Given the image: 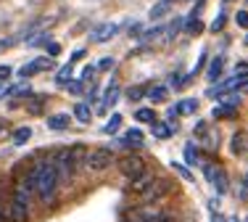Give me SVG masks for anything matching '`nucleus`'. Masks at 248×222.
Instances as JSON below:
<instances>
[{"instance_id":"25","label":"nucleus","mask_w":248,"mask_h":222,"mask_svg":"<svg viewBox=\"0 0 248 222\" xmlns=\"http://www.w3.org/2000/svg\"><path fill=\"white\" fill-rule=\"evenodd\" d=\"M196 159H198L196 143H187V145H185V164H196Z\"/></svg>"},{"instance_id":"20","label":"nucleus","mask_w":248,"mask_h":222,"mask_svg":"<svg viewBox=\"0 0 248 222\" xmlns=\"http://www.w3.org/2000/svg\"><path fill=\"white\" fill-rule=\"evenodd\" d=\"M153 135H156L158 140H167L169 135H172V127L164 125V122H156V125H153Z\"/></svg>"},{"instance_id":"21","label":"nucleus","mask_w":248,"mask_h":222,"mask_svg":"<svg viewBox=\"0 0 248 222\" xmlns=\"http://www.w3.org/2000/svg\"><path fill=\"white\" fill-rule=\"evenodd\" d=\"M211 116H214V119H227V116H235V106H227V103H224V106H217L214 111H211Z\"/></svg>"},{"instance_id":"11","label":"nucleus","mask_w":248,"mask_h":222,"mask_svg":"<svg viewBox=\"0 0 248 222\" xmlns=\"http://www.w3.org/2000/svg\"><path fill=\"white\" fill-rule=\"evenodd\" d=\"M122 145H124V148H140V145H143V132H140V130H129V132H124Z\"/></svg>"},{"instance_id":"22","label":"nucleus","mask_w":248,"mask_h":222,"mask_svg":"<svg viewBox=\"0 0 248 222\" xmlns=\"http://www.w3.org/2000/svg\"><path fill=\"white\" fill-rule=\"evenodd\" d=\"M246 151V132H235L232 135V154H243Z\"/></svg>"},{"instance_id":"29","label":"nucleus","mask_w":248,"mask_h":222,"mask_svg":"<svg viewBox=\"0 0 248 222\" xmlns=\"http://www.w3.org/2000/svg\"><path fill=\"white\" fill-rule=\"evenodd\" d=\"M235 77H238V79L248 77V61H240L238 66H235Z\"/></svg>"},{"instance_id":"44","label":"nucleus","mask_w":248,"mask_h":222,"mask_svg":"<svg viewBox=\"0 0 248 222\" xmlns=\"http://www.w3.org/2000/svg\"><path fill=\"white\" fill-rule=\"evenodd\" d=\"M5 127H8V125H5V119H0V132H5Z\"/></svg>"},{"instance_id":"6","label":"nucleus","mask_w":248,"mask_h":222,"mask_svg":"<svg viewBox=\"0 0 248 222\" xmlns=\"http://www.w3.org/2000/svg\"><path fill=\"white\" fill-rule=\"evenodd\" d=\"M203 172H206V180H209V183L214 185L217 193H227V172H224L222 167L209 164V167L203 169Z\"/></svg>"},{"instance_id":"47","label":"nucleus","mask_w":248,"mask_h":222,"mask_svg":"<svg viewBox=\"0 0 248 222\" xmlns=\"http://www.w3.org/2000/svg\"><path fill=\"white\" fill-rule=\"evenodd\" d=\"M169 3H172V0H169Z\"/></svg>"},{"instance_id":"30","label":"nucleus","mask_w":248,"mask_h":222,"mask_svg":"<svg viewBox=\"0 0 248 222\" xmlns=\"http://www.w3.org/2000/svg\"><path fill=\"white\" fill-rule=\"evenodd\" d=\"M158 34H161V27H153V29H145L140 37H143V40H153V37H158Z\"/></svg>"},{"instance_id":"19","label":"nucleus","mask_w":248,"mask_h":222,"mask_svg":"<svg viewBox=\"0 0 248 222\" xmlns=\"http://www.w3.org/2000/svg\"><path fill=\"white\" fill-rule=\"evenodd\" d=\"M143 95H148V87L145 85H135V87L127 90V101H140Z\"/></svg>"},{"instance_id":"26","label":"nucleus","mask_w":248,"mask_h":222,"mask_svg":"<svg viewBox=\"0 0 248 222\" xmlns=\"http://www.w3.org/2000/svg\"><path fill=\"white\" fill-rule=\"evenodd\" d=\"M172 167H174V172H177V174H182V177H185V180H193L190 169H187L185 164H180V161H172Z\"/></svg>"},{"instance_id":"13","label":"nucleus","mask_w":248,"mask_h":222,"mask_svg":"<svg viewBox=\"0 0 248 222\" xmlns=\"http://www.w3.org/2000/svg\"><path fill=\"white\" fill-rule=\"evenodd\" d=\"M167 98H169V90H167L164 85L148 87V101H151V103H167Z\"/></svg>"},{"instance_id":"34","label":"nucleus","mask_w":248,"mask_h":222,"mask_svg":"<svg viewBox=\"0 0 248 222\" xmlns=\"http://www.w3.org/2000/svg\"><path fill=\"white\" fill-rule=\"evenodd\" d=\"M66 87H69V93H82V82H79V79H72Z\"/></svg>"},{"instance_id":"39","label":"nucleus","mask_w":248,"mask_h":222,"mask_svg":"<svg viewBox=\"0 0 248 222\" xmlns=\"http://www.w3.org/2000/svg\"><path fill=\"white\" fill-rule=\"evenodd\" d=\"M98 66H100V69H111V66H114V58H103Z\"/></svg>"},{"instance_id":"33","label":"nucleus","mask_w":248,"mask_h":222,"mask_svg":"<svg viewBox=\"0 0 248 222\" xmlns=\"http://www.w3.org/2000/svg\"><path fill=\"white\" fill-rule=\"evenodd\" d=\"M240 198L248 201V172H246V177H243V185H240Z\"/></svg>"},{"instance_id":"16","label":"nucleus","mask_w":248,"mask_h":222,"mask_svg":"<svg viewBox=\"0 0 248 222\" xmlns=\"http://www.w3.org/2000/svg\"><path fill=\"white\" fill-rule=\"evenodd\" d=\"M29 138H32V127H27V125L19 127V130H14V135H11V140H14L16 145H24Z\"/></svg>"},{"instance_id":"14","label":"nucleus","mask_w":248,"mask_h":222,"mask_svg":"<svg viewBox=\"0 0 248 222\" xmlns=\"http://www.w3.org/2000/svg\"><path fill=\"white\" fill-rule=\"evenodd\" d=\"M153 183V174L151 172H145L143 177H138V180H132V193H138V196H143L145 193V188Z\"/></svg>"},{"instance_id":"5","label":"nucleus","mask_w":248,"mask_h":222,"mask_svg":"<svg viewBox=\"0 0 248 222\" xmlns=\"http://www.w3.org/2000/svg\"><path fill=\"white\" fill-rule=\"evenodd\" d=\"M169 188H172L169 180H156V183H151L148 188H145V193L140 198H143V204H156V201H161V198L169 193Z\"/></svg>"},{"instance_id":"3","label":"nucleus","mask_w":248,"mask_h":222,"mask_svg":"<svg viewBox=\"0 0 248 222\" xmlns=\"http://www.w3.org/2000/svg\"><path fill=\"white\" fill-rule=\"evenodd\" d=\"M53 169H56V174H58V180H72L74 177V172H77V164H74V159H72V151L69 148H61V151H56V156H53Z\"/></svg>"},{"instance_id":"46","label":"nucleus","mask_w":248,"mask_h":222,"mask_svg":"<svg viewBox=\"0 0 248 222\" xmlns=\"http://www.w3.org/2000/svg\"><path fill=\"white\" fill-rule=\"evenodd\" d=\"M224 3H230V0H224Z\"/></svg>"},{"instance_id":"43","label":"nucleus","mask_w":248,"mask_h":222,"mask_svg":"<svg viewBox=\"0 0 248 222\" xmlns=\"http://www.w3.org/2000/svg\"><path fill=\"white\" fill-rule=\"evenodd\" d=\"M211 222H224V217H222V214H214V220H211Z\"/></svg>"},{"instance_id":"18","label":"nucleus","mask_w":248,"mask_h":222,"mask_svg":"<svg viewBox=\"0 0 248 222\" xmlns=\"http://www.w3.org/2000/svg\"><path fill=\"white\" fill-rule=\"evenodd\" d=\"M135 119L143 122V125H156V114H153V109H138Z\"/></svg>"},{"instance_id":"31","label":"nucleus","mask_w":248,"mask_h":222,"mask_svg":"<svg viewBox=\"0 0 248 222\" xmlns=\"http://www.w3.org/2000/svg\"><path fill=\"white\" fill-rule=\"evenodd\" d=\"M182 24H185V21H182V19L172 21V27H169V40H172V37H177V32H180V29H182Z\"/></svg>"},{"instance_id":"32","label":"nucleus","mask_w":248,"mask_h":222,"mask_svg":"<svg viewBox=\"0 0 248 222\" xmlns=\"http://www.w3.org/2000/svg\"><path fill=\"white\" fill-rule=\"evenodd\" d=\"M235 21H238L240 27H248V11H238V16H235Z\"/></svg>"},{"instance_id":"10","label":"nucleus","mask_w":248,"mask_h":222,"mask_svg":"<svg viewBox=\"0 0 248 222\" xmlns=\"http://www.w3.org/2000/svg\"><path fill=\"white\" fill-rule=\"evenodd\" d=\"M69 114H53V116H48L45 119V125L50 127V130H56V132H61V130H69Z\"/></svg>"},{"instance_id":"2","label":"nucleus","mask_w":248,"mask_h":222,"mask_svg":"<svg viewBox=\"0 0 248 222\" xmlns=\"http://www.w3.org/2000/svg\"><path fill=\"white\" fill-rule=\"evenodd\" d=\"M114 164V151L106 148V145H100V148H93L87 151V159H85V167L90 169V172H103V169H108Z\"/></svg>"},{"instance_id":"4","label":"nucleus","mask_w":248,"mask_h":222,"mask_svg":"<svg viewBox=\"0 0 248 222\" xmlns=\"http://www.w3.org/2000/svg\"><path fill=\"white\" fill-rule=\"evenodd\" d=\"M119 169H122V174L127 180H138V177H143V174L148 172L145 161L140 159L138 154H127V156H124V159L119 161Z\"/></svg>"},{"instance_id":"27","label":"nucleus","mask_w":248,"mask_h":222,"mask_svg":"<svg viewBox=\"0 0 248 222\" xmlns=\"http://www.w3.org/2000/svg\"><path fill=\"white\" fill-rule=\"evenodd\" d=\"M93 77H95V66H85V69H82L79 82H93Z\"/></svg>"},{"instance_id":"41","label":"nucleus","mask_w":248,"mask_h":222,"mask_svg":"<svg viewBox=\"0 0 248 222\" xmlns=\"http://www.w3.org/2000/svg\"><path fill=\"white\" fill-rule=\"evenodd\" d=\"M82 56H85V50H74V56H72V61H82Z\"/></svg>"},{"instance_id":"7","label":"nucleus","mask_w":248,"mask_h":222,"mask_svg":"<svg viewBox=\"0 0 248 222\" xmlns=\"http://www.w3.org/2000/svg\"><path fill=\"white\" fill-rule=\"evenodd\" d=\"M119 32V24H114V21H106V24H98L95 29L90 32V40L93 43H108L114 34Z\"/></svg>"},{"instance_id":"38","label":"nucleus","mask_w":248,"mask_h":222,"mask_svg":"<svg viewBox=\"0 0 248 222\" xmlns=\"http://www.w3.org/2000/svg\"><path fill=\"white\" fill-rule=\"evenodd\" d=\"M151 222H172V217H169V214H164V212H161V214H156V217H153Z\"/></svg>"},{"instance_id":"15","label":"nucleus","mask_w":248,"mask_h":222,"mask_svg":"<svg viewBox=\"0 0 248 222\" xmlns=\"http://www.w3.org/2000/svg\"><path fill=\"white\" fill-rule=\"evenodd\" d=\"M74 119H79L82 125H87V122L93 119V111H90V106H87V103H77V106H74Z\"/></svg>"},{"instance_id":"45","label":"nucleus","mask_w":248,"mask_h":222,"mask_svg":"<svg viewBox=\"0 0 248 222\" xmlns=\"http://www.w3.org/2000/svg\"><path fill=\"white\" fill-rule=\"evenodd\" d=\"M232 222H238V220H232ZM243 222H248V217H246V220H243Z\"/></svg>"},{"instance_id":"35","label":"nucleus","mask_w":248,"mask_h":222,"mask_svg":"<svg viewBox=\"0 0 248 222\" xmlns=\"http://www.w3.org/2000/svg\"><path fill=\"white\" fill-rule=\"evenodd\" d=\"M11 74H14V69H11V66H0V82H3V79H8Z\"/></svg>"},{"instance_id":"37","label":"nucleus","mask_w":248,"mask_h":222,"mask_svg":"<svg viewBox=\"0 0 248 222\" xmlns=\"http://www.w3.org/2000/svg\"><path fill=\"white\" fill-rule=\"evenodd\" d=\"M222 27H224V16H217V19H214V24H211V29H214V32H219Z\"/></svg>"},{"instance_id":"36","label":"nucleus","mask_w":248,"mask_h":222,"mask_svg":"<svg viewBox=\"0 0 248 222\" xmlns=\"http://www.w3.org/2000/svg\"><path fill=\"white\" fill-rule=\"evenodd\" d=\"M0 222H11V217H8V209H5V204L0 201Z\"/></svg>"},{"instance_id":"8","label":"nucleus","mask_w":248,"mask_h":222,"mask_svg":"<svg viewBox=\"0 0 248 222\" xmlns=\"http://www.w3.org/2000/svg\"><path fill=\"white\" fill-rule=\"evenodd\" d=\"M53 66V61L48 56H40V58H34L32 63H27V66H21V77H32V74H37V72H48V69Z\"/></svg>"},{"instance_id":"1","label":"nucleus","mask_w":248,"mask_h":222,"mask_svg":"<svg viewBox=\"0 0 248 222\" xmlns=\"http://www.w3.org/2000/svg\"><path fill=\"white\" fill-rule=\"evenodd\" d=\"M29 174H32V180H34V196H37L43 204H50L53 198H56L58 183H61L58 174H56V169H53V161L50 159L34 161L32 169H29Z\"/></svg>"},{"instance_id":"23","label":"nucleus","mask_w":248,"mask_h":222,"mask_svg":"<svg viewBox=\"0 0 248 222\" xmlns=\"http://www.w3.org/2000/svg\"><path fill=\"white\" fill-rule=\"evenodd\" d=\"M119 127H122V114H111V119L106 122L103 132H108V135H111V132H116Z\"/></svg>"},{"instance_id":"42","label":"nucleus","mask_w":248,"mask_h":222,"mask_svg":"<svg viewBox=\"0 0 248 222\" xmlns=\"http://www.w3.org/2000/svg\"><path fill=\"white\" fill-rule=\"evenodd\" d=\"M8 93H14V90H5V87H0V98H3V95H8Z\"/></svg>"},{"instance_id":"17","label":"nucleus","mask_w":248,"mask_h":222,"mask_svg":"<svg viewBox=\"0 0 248 222\" xmlns=\"http://www.w3.org/2000/svg\"><path fill=\"white\" fill-rule=\"evenodd\" d=\"M72 77H74V69H72V63H66L63 69H58V77H56V82L61 85V87H66L69 82H72Z\"/></svg>"},{"instance_id":"40","label":"nucleus","mask_w":248,"mask_h":222,"mask_svg":"<svg viewBox=\"0 0 248 222\" xmlns=\"http://www.w3.org/2000/svg\"><path fill=\"white\" fill-rule=\"evenodd\" d=\"M58 50H61V48H58V43H50V45H48V53H50V56H58Z\"/></svg>"},{"instance_id":"24","label":"nucleus","mask_w":248,"mask_h":222,"mask_svg":"<svg viewBox=\"0 0 248 222\" xmlns=\"http://www.w3.org/2000/svg\"><path fill=\"white\" fill-rule=\"evenodd\" d=\"M167 11H169V0H161L158 5H153V8H151V19H161Z\"/></svg>"},{"instance_id":"12","label":"nucleus","mask_w":248,"mask_h":222,"mask_svg":"<svg viewBox=\"0 0 248 222\" xmlns=\"http://www.w3.org/2000/svg\"><path fill=\"white\" fill-rule=\"evenodd\" d=\"M222 72H224V58H222V56L211 58V63H209V72H206V77H209L211 82H217V79L222 77Z\"/></svg>"},{"instance_id":"28","label":"nucleus","mask_w":248,"mask_h":222,"mask_svg":"<svg viewBox=\"0 0 248 222\" xmlns=\"http://www.w3.org/2000/svg\"><path fill=\"white\" fill-rule=\"evenodd\" d=\"M201 29H203V24L198 19H187V34H198Z\"/></svg>"},{"instance_id":"9","label":"nucleus","mask_w":248,"mask_h":222,"mask_svg":"<svg viewBox=\"0 0 248 222\" xmlns=\"http://www.w3.org/2000/svg\"><path fill=\"white\" fill-rule=\"evenodd\" d=\"M119 101V82H111L108 87H106V93H103V106H100V111H106L108 106H114V103Z\"/></svg>"}]
</instances>
